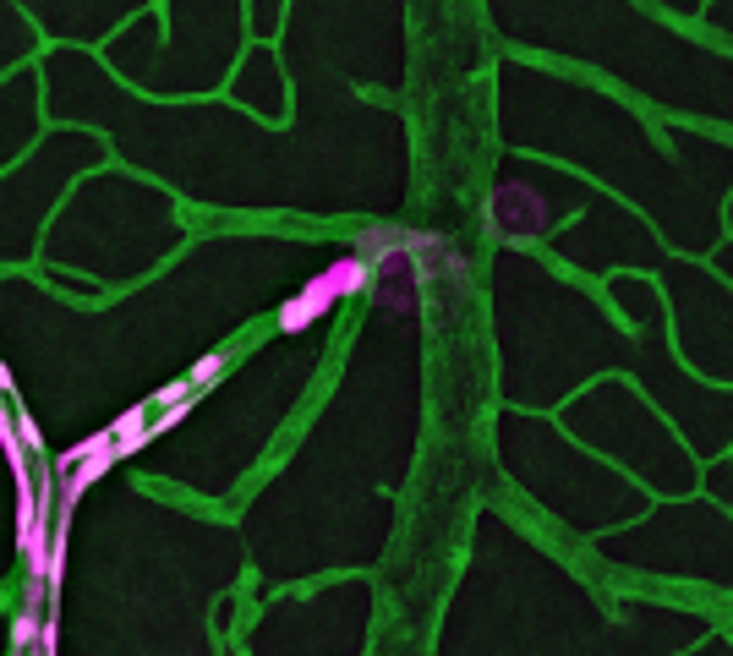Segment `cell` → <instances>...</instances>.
Returning a JSON list of instances; mask_svg holds the SVG:
<instances>
[{
  "label": "cell",
  "instance_id": "1",
  "mask_svg": "<svg viewBox=\"0 0 733 656\" xmlns=\"http://www.w3.org/2000/svg\"><path fill=\"white\" fill-rule=\"evenodd\" d=\"M367 279H372V268H367V257L356 252V246L340 252V257H329V263H323L318 274L279 307V334H307V328H318L345 296H356Z\"/></svg>",
  "mask_w": 733,
  "mask_h": 656
},
{
  "label": "cell",
  "instance_id": "2",
  "mask_svg": "<svg viewBox=\"0 0 733 656\" xmlns=\"http://www.w3.org/2000/svg\"><path fill=\"white\" fill-rule=\"evenodd\" d=\"M493 225L498 230H542V214L531 192H498L493 197Z\"/></svg>",
  "mask_w": 733,
  "mask_h": 656
},
{
  "label": "cell",
  "instance_id": "3",
  "mask_svg": "<svg viewBox=\"0 0 733 656\" xmlns=\"http://www.w3.org/2000/svg\"><path fill=\"white\" fill-rule=\"evenodd\" d=\"M104 432H110V443H115L121 460H126V454H137L148 443V405H132L126 416H115V427H104Z\"/></svg>",
  "mask_w": 733,
  "mask_h": 656
},
{
  "label": "cell",
  "instance_id": "4",
  "mask_svg": "<svg viewBox=\"0 0 733 656\" xmlns=\"http://www.w3.org/2000/svg\"><path fill=\"white\" fill-rule=\"evenodd\" d=\"M219 372H225V356H219V350H214V356H203V361H197L192 372H186V383H192V389L203 394L208 383H219Z\"/></svg>",
  "mask_w": 733,
  "mask_h": 656
},
{
  "label": "cell",
  "instance_id": "5",
  "mask_svg": "<svg viewBox=\"0 0 733 656\" xmlns=\"http://www.w3.org/2000/svg\"><path fill=\"white\" fill-rule=\"evenodd\" d=\"M33 635H39V613L28 607V613L17 618V646H33Z\"/></svg>",
  "mask_w": 733,
  "mask_h": 656
},
{
  "label": "cell",
  "instance_id": "6",
  "mask_svg": "<svg viewBox=\"0 0 733 656\" xmlns=\"http://www.w3.org/2000/svg\"><path fill=\"white\" fill-rule=\"evenodd\" d=\"M6 389H11V367L0 361V394H6Z\"/></svg>",
  "mask_w": 733,
  "mask_h": 656
}]
</instances>
